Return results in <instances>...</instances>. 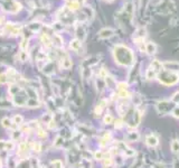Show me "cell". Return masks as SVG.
Segmentation results:
<instances>
[{
    "label": "cell",
    "instance_id": "cell-1",
    "mask_svg": "<svg viewBox=\"0 0 179 168\" xmlns=\"http://www.w3.org/2000/svg\"><path fill=\"white\" fill-rule=\"evenodd\" d=\"M113 56L117 64L122 66H130L134 63V54L124 45H117L113 49Z\"/></svg>",
    "mask_w": 179,
    "mask_h": 168
},
{
    "label": "cell",
    "instance_id": "cell-2",
    "mask_svg": "<svg viewBox=\"0 0 179 168\" xmlns=\"http://www.w3.org/2000/svg\"><path fill=\"white\" fill-rule=\"evenodd\" d=\"M124 123L129 128H137L141 121V113L135 109H129L124 112Z\"/></svg>",
    "mask_w": 179,
    "mask_h": 168
},
{
    "label": "cell",
    "instance_id": "cell-3",
    "mask_svg": "<svg viewBox=\"0 0 179 168\" xmlns=\"http://www.w3.org/2000/svg\"><path fill=\"white\" fill-rule=\"evenodd\" d=\"M158 78L165 85H173V84H176L179 81V75L177 73L171 72V71L162 70L158 74Z\"/></svg>",
    "mask_w": 179,
    "mask_h": 168
},
{
    "label": "cell",
    "instance_id": "cell-4",
    "mask_svg": "<svg viewBox=\"0 0 179 168\" xmlns=\"http://www.w3.org/2000/svg\"><path fill=\"white\" fill-rule=\"evenodd\" d=\"M157 109H158V111H159V112H161V113H168L170 110L172 111L173 106H172V104H171L170 102H167V101H161V102H159V103H158Z\"/></svg>",
    "mask_w": 179,
    "mask_h": 168
},
{
    "label": "cell",
    "instance_id": "cell-5",
    "mask_svg": "<svg viewBox=\"0 0 179 168\" xmlns=\"http://www.w3.org/2000/svg\"><path fill=\"white\" fill-rule=\"evenodd\" d=\"M162 67L167 71H171V72H178L179 71V63L178 62L171 61V62H165L162 63Z\"/></svg>",
    "mask_w": 179,
    "mask_h": 168
},
{
    "label": "cell",
    "instance_id": "cell-6",
    "mask_svg": "<svg viewBox=\"0 0 179 168\" xmlns=\"http://www.w3.org/2000/svg\"><path fill=\"white\" fill-rule=\"evenodd\" d=\"M145 28L141 27V28H138L135 34H134V40L137 42V44H140L141 42H143V38L145 37Z\"/></svg>",
    "mask_w": 179,
    "mask_h": 168
},
{
    "label": "cell",
    "instance_id": "cell-7",
    "mask_svg": "<svg viewBox=\"0 0 179 168\" xmlns=\"http://www.w3.org/2000/svg\"><path fill=\"white\" fill-rule=\"evenodd\" d=\"M145 143L149 146V147H156V146L159 145V139L157 136L154 134H148L147 137H145Z\"/></svg>",
    "mask_w": 179,
    "mask_h": 168
},
{
    "label": "cell",
    "instance_id": "cell-8",
    "mask_svg": "<svg viewBox=\"0 0 179 168\" xmlns=\"http://www.w3.org/2000/svg\"><path fill=\"white\" fill-rule=\"evenodd\" d=\"M113 34H114V30L111 29V28H103V29H101L100 33H99V37L100 38H110V37L113 36Z\"/></svg>",
    "mask_w": 179,
    "mask_h": 168
},
{
    "label": "cell",
    "instance_id": "cell-9",
    "mask_svg": "<svg viewBox=\"0 0 179 168\" xmlns=\"http://www.w3.org/2000/svg\"><path fill=\"white\" fill-rule=\"evenodd\" d=\"M40 106H42V103L39 102V100L28 98L27 103H26V108H29V109H38Z\"/></svg>",
    "mask_w": 179,
    "mask_h": 168
},
{
    "label": "cell",
    "instance_id": "cell-10",
    "mask_svg": "<svg viewBox=\"0 0 179 168\" xmlns=\"http://www.w3.org/2000/svg\"><path fill=\"white\" fill-rule=\"evenodd\" d=\"M0 123H1V127L5 129H11V127H12V120H11L9 117H3L2 119H1V121H0Z\"/></svg>",
    "mask_w": 179,
    "mask_h": 168
},
{
    "label": "cell",
    "instance_id": "cell-11",
    "mask_svg": "<svg viewBox=\"0 0 179 168\" xmlns=\"http://www.w3.org/2000/svg\"><path fill=\"white\" fill-rule=\"evenodd\" d=\"M12 123H14L15 126L17 127H20L24 124V121H25V118L22 117L21 114H15L14 117H12Z\"/></svg>",
    "mask_w": 179,
    "mask_h": 168
},
{
    "label": "cell",
    "instance_id": "cell-12",
    "mask_svg": "<svg viewBox=\"0 0 179 168\" xmlns=\"http://www.w3.org/2000/svg\"><path fill=\"white\" fill-rule=\"evenodd\" d=\"M150 67L152 68V70H154L156 71L158 74H159V72H161L162 71V63L161 62H159L158 59H154V61H152L151 62V64H150Z\"/></svg>",
    "mask_w": 179,
    "mask_h": 168
},
{
    "label": "cell",
    "instance_id": "cell-13",
    "mask_svg": "<svg viewBox=\"0 0 179 168\" xmlns=\"http://www.w3.org/2000/svg\"><path fill=\"white\" fill-rule=\"evenodd\" d=\"M145 52L149 54V55H152L157 52V45L152 42H149L145 44Z\"/></svg>",
    "mask_w": 179,
    "mask_h": 168
},
{
    "label": "cell",
    "instance_id": "cell-14",
    "mask_svg": "<svg viewBox=\"0 0 179 168\" xmlns=\"http://www.w3.org/2000/svg\"><path fill=\"white\" fill-rule=\"evenodd\" d=\"M140 138V134L138 133V132L135 131H131L129 132L128 136H126V140L128 141H130V142H134V141H138Z\"/></svg>",
    "mask_w": 179,
    "mask_h": 168
},
{
    "label": "cell",
    "instance_id": "cell-15",
    "mask_svg": "<svg viewBox=\"0 0 179 168\" xmlns=\"http://www.w3.org/2000/svg\"><path fill=\"white\" fill-rule=\"evenodd\" d=\"M157 76H158V73L154 70H152L151 67H149L148 70H147V72H145V78H147V80H154Z\"/></svg>",
    "mask_w": 179,
    "mask_h": 168
},
{
    "label": "cell",
    "instance_id": "cell-16",
    "mask_svg": "<svg viewBox=\"0 0 179 168\" xmlns=\"http://www.w3.org/2000/svg\"><path fill=\"white\" fill-rule=\"evenodd\" d=\"M36 136L39 138V139H44V138H46V136H47V131L45 130V128H43L42 126L38 127L36 130Z\"/></svg>",
    "mask_w": 179,
    "mask_h": 168
},
{
    "label": "cell",
    "instance_id": "cell-17",
    "mask_svg": "<svg viewBox=\"0 0 179 168\" xmlns=\"http://www.w3.org/2000/svg\"><path fill=\"white\" fill-rule=\"evenodd\" d=\"M81 46H82V43L80 39H74V40L71 42V48L74 50H78L81 48Z\"/></svg>",
    "mask_w": 179,
    "mask_h": 168
},
{
    "label": "cell",
    "instance_id": "cell-18",
    "mask_svg": "<svg viewBox=\"0 0 179 168\" xmlns=\"http://www.w3.org/2000/svg\"><path fill=\"white\" fill-rule=\"evenodd\" d=\"M50 165H52V168H65L64 167V164H63V161H62L61 159H54V160H52Z\"/></svg>",
    "mask_w": 179,
    "mask_h": 168
},
{
    "label": "cell",
    "instance_id": "cell-19",
    "mask_svg": "<svg viewBox=\"0 0 179 168\" xmlns=\"http://www.w3.org/2000/svg\"><path fill=\"white\" fill-rule=\"evenodd\" d=\"M171 151L173 154H179V140H173L171 142Z\"/></svg>",
    "mask_w": 179,
    "mask_h": 168
},
{
    "label": "cell",
    "instance_id": "cell-20",
    "mask_svg": "<svg viewBox=\"0 0 179 168\" xmlns=\"http://www.w3.org/2000/svg\"><path fill=\"white\" fill-rule=\"evenodd\" d=\"M63 143H64V138L61 137V136H57L53 145L55 146L56 148H61V147H63Z\"/></svg>",
    "mask_w": 179,
    "mask_h": 168
},
{
    "label": "cell",
    "instance_id": "cell-21",
    "mask_svg": "<svg viewBox=\"0 0 179 168\" xmlns=\"http://www.w3.org/2000/svg\"><path fill=\"white\" fill-rule=\"evenodd\" d=\"M62 65H63V67H64V68H70L71 66H72V61H71L70 58H68V57H65V58H63L62 59Z\"/></svg>",
    "mask_w": 179,
    "mask_h": 168
},
{
    "label": "cell",
    "instance_id": "cell-22",
    "mask_svg": "<svg viewBox=\"0 0 179 168\" xmlns=\"http://www.w3.org/2000/svg\"><path fill=\"white\" fill-rule=\"evenodd\" d=\"M103 122L105 123V124H112V123L114 122V118L112 117V114L108 113V114H105V117H104Z\"/></svg>",
    "mask_w": 179,
    "mask_h": 168
},
{
    "label": "cell",
    "instance_id": "cell-23",
    "mask_svg": "<svg viewBox=\"0 0 179 168\" xmlns=\"http://www.w3.org/2000/svg\"><path fill=\"white\" fill-rule=\"evenodd\" d=\"M124 121L122 120V119H117V120L114 121V127L115 129H117V130H120V129H122L123 127H124Z\"/></svg>",
    "mask_w": 179,
    "mask_h": 168
},
{
    "label": "cell",
    "instance_id": "cell-24",
    "mask_svg": "<svg viewBox=\"0 0 179 168\" xmlns=\"http://www.w3.org/2000/svg\"><path fill=\"white\" fill-rule=\"evenodd\" d=\"M117 90L119 91H128V83H126V82H120V83H117Z\"/></svg>",
    "mask_w": 179,
    "mask_h": 168
},
{
    "label": "cell",
    "instance_id": "cell-25",
    "mask_svg": "<svg viewBox=\"0 0 179 168\" xmlns=\"http://www.w3.org/2000/svg\"><path fill=\"white\" fill-rule=\"evenodd\" d=\"M130 93L128 92V91H119V96H120L121 99H123V100H126V99H129L130 98Z\"/></svg>",
    "mask_w": 179,
    "mask_h": 168
},
{
    "label": "cell",
    "instance_id": "cell-26",
    "mask_svg": "<svg viewBox=\"0 0 179 168\" xmlns=\"http://www.w3.org/2000/svg\"><path fill=\"white\" fill-rule=\"evenodd\" d=\"M103 158H104V154L102 152V151L98 150V151H95V152H94V159L103 160Z\"/></svg>",
    "mask_w": 179,
    "mask_h": 168
},
{
    "label": "cell",
    "instance_id": "cell-27",
    "mask_svg": "<svg viewBox=\"0 0 179 168\" xmlns=\"http://www.w3.org/2000/svg\"><path fill=\"white\" fill-rule=\"evenodd\" d=\"M134 155H135V151H134L133 149L126 148V150H124V156L126 157H133Z\"/></svg>",
    "mask_w": 179,
    "mask_h": 168
},
{
    "label": "cell",
    "instance_id": "cell-28",
    "mask_svg": "<svg viewBox=\"0 0 179 168\" xmlns=\"http://www.w3.org/2000/svg\"><path fill=\"white\" fill-rule=\"evenodd\" d=\"M8 81L9 78L8 76H7V74H6V73H1V74H0V84H5Z\"/></svg>",
    "mask_w": 179,
    "mask_h": 168
},
{
    "label": "cell",
    "instance_id": "cell-29",
    "mask_svg": "<svg viewBox=\"0 0 179 168\" xmlns=\"http://www.w3.org/2000/svg\"><path fill=\"white\" fill-rule=\"evenodd\" d=\"M171 114H172L175 118H177V119H179V105L173 106L172 111H171Z\"/></svg>",
    "mask_w": 179,
    "mask_h": 168
},
{
    "label": "cell",
    "instance_id": "cell-30",
    "mask_svg": "<svg viewBox=\"0 0 179 168\" xmlns=\"http://www.w3.org/2000/svg\"><path fill=\"white\" fill-rule=\"evenodd\" d=\"M68 6H70V9H72V10H75V9H77L78 7H80V3L76 2V1H74V0H73L72 2L68 3Z\"/></svg>",
    "mask_w": 179,
    "mask_h": 168
},
{
    "label": "cell",
    "instance_id": "cell-31",
    "mask_svg": "<svg viewBox=\"0 0 179 168\" xmlns=\"http://www.w3.org/2000/svg\"><path fill=\"white\" fill-rule=\"evenodd\" d=\"M171 101H172V102H175V103H179V92L175 93V94L172 95Z\"/></svg>",
    "mask_w": 179,
    "mask_h": 168
},
{
    "label": "cell",
    "instance_id": "cell-32",
    "mask_svg": "<svg viewBox=\"0 0 179 168\" xmlns=\"http://www.w3.org/2000/svg\"><path fill=\"white\" fill-rule=\"evenodd\" d=\"M106 76H108V73H106L105 68H102V70L100 71V77L101 78H105Z\"/></svg>",
    "mask_w": 179,
    "mask_h": 168
},
{
    "label": "cell",
    "instance_id": "cell-33",
    "mask_svg": "<svg viewBox=\"0 0 179 168\" xmlns=\"http://www.w3.org/2000/svg\"><path fill=\"white\" fill-rule=\"evenodd\" d=\"M3 165V161H2V158H1V154H0V168H2Z\"/></svg>",
    "mask_w": 179,
    "mask_h": 168
},
{
    "label": "cell",
    "instance_id": "cell-34",
    "mask_svg": "<svg viewBox=\"0 0 179 168\" xmlns=\"http://www.w3.org/2000/svg\"><path fill=\"white\" fill-rule=\"evenodd\" d=\"M175 168H179V160H177V161L175 162Z\"/></svg>",
    "mask_w": 179,
    "mask_h": 168
},
{
    "label": "cell",
    "instance_id": "cell-35",
    "mask_svg": "<svg viewBox=\"0 0 179 168\" xmlns=\"http://www.w3.org/2000/svg\"><path fill=\"white\" fill-rule=\"evenodd\" d=\"M0 22H1V18H0Z\"/></svg>",
    "mask_w": 179,
    "mask_h": 168
},
{
    "label": "cell",
    "instance_id": "cell-36",
    "mask_svg": "<svg viewBox=\"0 0 179 168\" xmlns=\"http://www.w3.org/2000/svg\"><path fill=\"white\" fill-rule=\"evenodd\" d=\"M109 1H111V0H109Z\"/></svg>",
    "mask_w": 179,
    "mask_h": 168
}]
</instances>
